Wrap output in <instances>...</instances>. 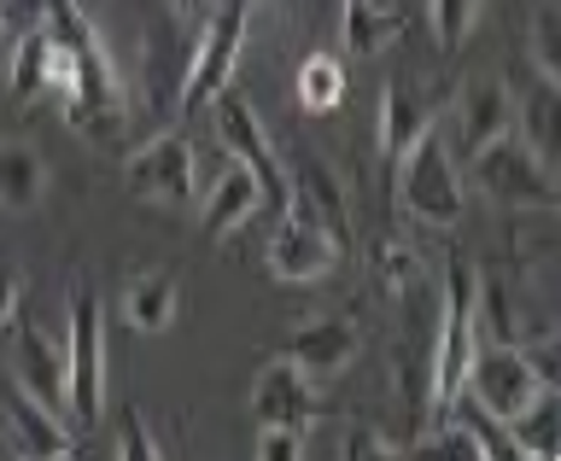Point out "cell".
<instances>
[{"mask_svg": "<svg viewBox=\"0 0 561 461\" xmlns=\"http://www.w3.org/2000/svg\"><path fill=\"white\" fill-rule=\"evenodd\" d=\"M468 187L503 210H556L561 205V182H556L550 158L533 152L508 129L468 152Z\"/></svg>", "mask_w": 561, "mask_h": 461, "instance_id": "cell-1", "label": "cell"}, {"mask_svg": "<svg viewBox=\"0 0 561 461\" xmlns=\"http://www.w3.org/2000/svg\"><path fill=\"white\" fill-rule=\"evenodd\" d=\"M205 105L217 112V140L234 152V164L257 182V210L287 217L293 182H287V170H280V152L270 147V129H263V117L252 112V100H245L240 88H217Z\"/></svg>", "mask_w": 561, "mask_h": 461, "instance_id": "cell-2", "label": "cell"}, {"mask_svg": "<svg viewBox=\"0 0 561 461\" xmlns=\"http://www.w3.org/2000/svg\"><path fill=\"white\" fill-rule=\"evenodd\" d=\"M65 410L70 427L88 433L105 415V304L94 287L70 292V339H65Z\"/></svg>", "mask_w": 561, "mask_h": 461, "instance_id": "cell-3", "label": "cell"}, {"mask_svg": "<svg viewBox=\"0 0 561 461\" xmlns=\"http://www.w3.org/2000/svg\"><path fill=\"white\" fill-rule=\"evenodd\" d=\"M398 164H403L398 170V199H403V210H410L415 222H427V228H456L462 222V210H468L462 175H456V164H450L438 123L398 158Z\"/></svg>", "mask_w": 561, "mask_h": 461, "instance_id": "cell-4", "label": "cell"}, {"mask_svg": "<svg viewBox=\"0 0 561 461\" xmlns=\"http://www.w3.org/2000/svg\"><path fill=\"white\" fill-rule=\"evenodd\" d=\"M245 30H252V0H217V12L199 24L193 35V53H187V77H182V100L175 105H205L217 88L234 82V65H240V47H245Z\"/></svg>", "mask_w": 561, "mask_h": 461, "instance_id": "cell-5", "label": "cell"}, {"mask_svg": "<svg viewBox=\"0 0 561 461\" xmlns=\"http://www.w3.org/2000/svg\"><path fill=\"white\" fill-rule=\"evenodd\" d=\"M538 392H543V380H538V368H533V357H526L520 345H480V350H473L462 397L480 403L497 427H508L515 415L533 410Z\"/></svg>", "mask_w": 561, "mask_h": 461, "instance_id": "cell-6", "label": "cell"}, {"mask_svg": "<svg viewBox=\"0 0 561 461\" xmlns=\"http://www.w3.org/2000/svg\"><path fill=\"white\" fill-rule=\"evenodd\" d=\"M193 140L187 135H152L147 147L129 152V164H123V182H129L135 199H152V205H187L193 199Z\"/></svg>", "mask_w": 561, "mask_h": 461, "instance_id": "cell-7", "label": "cell"}, {"mask_svg": "<svg viewBox=\"0 0 561 461\" xmlns=\"http://www.w3.org/2000/svg\"><path fill=\"white\" fill-rule=\"evenodd\" d=\"M252 415H257V427H316L322 403H316V385L305 368L293 357H275L252 380Z\"/></svg>", "mask_w": 561, "mask_h": 461, "instance_id": "cell-8", "label": "cell"}, {"mask_svg": "<svg viewBox=\"0 0 561 461\" xmlns=\"http://www.w3.org/2000/svg\"><path fill=\"white\" fill-rule=\"evenodd\" d=\"M263 263H270V275L275 280H322L333 263H340V245H333L316 222L305 217H275V234H270V252H263Z\"/></svg>", "mask_w": 561, "mask_h": 461, "instance_id": "cell-9", "label": "cell"}, {"mask_svg": "<svg viewBox=\"0 0 561 461\" xmlns=\"http://www.w3.org/2000/svg\"><path fill=\"white\" fill-rule=\"evenodd\" d=\"M7 445L18 456H30V461H65V456H77V427H70L65 415H53L47 403H35L30 392L12 385V397H7Z\"/></svg>", "mask_w": 561, "mask_h": 461, "instance_id": "cell-10", "label": "cell"}, {"mask_svg": "<svg viewBox=\"0 0 561 461\" xmlns=\"http://www.w3.org/2000/svg\"><path fill=\"white\" fill-rule=\"evenodd\" d=\"M433 123H438V105H433L427 88H421L415 77H392V82H386V94H380V135H375L380 158H386V164H398V158L410 152Z\"/></svg>", "mask_w": 561, "mask_h": 461, "instance_id": "cell-11", "label": "cell"}, {"mask_svg": "<svg viewBox=\"0 0 561 461\" xmlns=\"http://www.w3.org/2000/svg\"><path fill=\"white\" fill-rule=\"evenodd\" d=\"M12 385L18 392H30L35 403H47L53 415H65V357L42 339V327L30 322V315H18V339H12Z\"/></svg>", "mask_w": 561, "mask_h": 461, "instance_id": "cell-12", "label": "cell"}, {"mask_svg": "<svg viewBox=\"0 0 561 461\" xmlns=\"http://www.w3.org/2000/svg\"><path fill=\"white\" fill-rule=\"evenodd\" d=\"M287 182H293V205L287 210H293V217H305V222H316L345 252V245H351V210H345L340 182H333L316 158H298V170L287 175Z\"/></svg>", "mask_w": 561, "mask_h": 461, "instance_id": "cell-13", "label": "cell"}, {"mask_svg": "<svg viewBox=\"0 0 561 461\" xmlns=\"http://www.w3.org/2000/svg\"><path fill=\"white\" fill-rule=\"evenodd\" d=\"M357 350H363V339H357V327L351 322H305L287 339V357L305 368L310 380H333V374H345L351 362H357Z\"/></svg>", "mask_w": 561, "mask_h": 461, "instance_id": "cell-14", "label": "cell"}, {"mask_svg": "<svg viewBox=\"0 0 561 461\" xmlns=\"http://www.w3.org/2000/svg\"><path fill=\"white\" fill-rule=\"evenodd\" d=\"M508 123H515V100H508V88L497 77H480L462 88V100H456V140H462V152L485 147Z\"/></svg>", "mask_w": 561, "mask_h": 461, "instance_id": "cell-15", "label": "cell"}, {"mask_svg": "<svg viewBox=\"0 0 561 461\" xmlns=\"http://www.w3.org/2000/svg\"><path fill=\"white\" fill-rule=\"evenodd\" d=\"M187 53H193V35L164 18L152 35H147V82H152V112H175L182 100V77H187Z\"/></svg>", "mask_w": 561, "mask_h": 461, "instance_id": "cell-16", "label": "cell"}, {"mask_svg": "<svg viewBox=\"0 0 561 461\" xmlns=\"http://www.w3.org/2000/svg\"><path fill=\"white\" fill-rule=\"evenodd\" d=\"M175 304H182V287L170 269H147L123 287V322L135 333H164L175 322Z\"/></svg>", "mask_w": 561, "mask_h": 461, "instance_id": "cell-17", "label": "cell"}, {"mask_svg": "<svg viewBox=\"0 0 561 461\" xmlns=\"http://www.w3.org/2000/svg\"><path fill=\"white\" fill-rule=\"evenodd\" d=\"M47 199V164L24 140H0V210H35Z\"/></svg>", "mask_w": 561, "mask_h": 461, "instance_id": "cell-18", "label": "cell"}, {"mask_svg": "<svg viewBox=\"0 0 561 461\" xmlns=\"http://www.w3.org/2000/svg\"><path fill=\"white\" fill-rule=\"evenodd\" d=\"M252 210H257V182L234 164V170L217 175L210 199L199 205V234H205V240H228L245 217H252Z\"/></svg>", "mask_w": 561, "mask_h": 461, "instance_id": "cell-19", "label": "cell"}, {"mask_svg": "<svg viewBox=\"0 0 561 461\" xmlns=\"http://www.w3.org/2000/svg\"><path fill=\"white\" fill-rule=\"evenodd\" d=\"M561 397H556V385H543V392L533 397V410L508 420V450L515 456H533V461H556L561 456Z\"/></svg>", "mask_w": 561, "mask_h": 461, "instance_id": "cell-20", "label": "cell"}, {"mask_svg": "<svg viewBox=\"0 0 561 461\" xmlns=\"http://www.w3.org/2000/svg\"><path fill=\"white\" fill-rule=\"evenodd\" d=\"M293 94H298V105H305L310 117L340 112L345 105V65L333 59V53H310V59L298 65V77H293Z\"/></svg>", "mask_w": 561, "mask_h": 461, "instance_id": "cell-21", "label": "cell"}, {"mask_svg": "<svg viewBox=\"0 0 561 461\" xmlns=\"http://www.w3.org/2000/svg\"><path fill=\"white\" fill-rule=\"evenodd\" d=\"M520 123H526V147L543 152V158H556L561 147V82L550 77H538L533 88H526V100H520Z\"/></svg>", "mask_w": 561, "mask_h": 461, "instance_id": "cell-22", "label": "cell"}, {"mask_svg": "<svg viewBox=\"0 0 561 461\" xmlns=\"http://www.w3.org/2000/svg\"><path fill=\"white\" fill-rule=\"evenodd\" d=\"M403 30V12L392 0H345V47L351 53H380L392 35Z\"/></svg>", "mask_w": 561, "mask_h": 461, "instance_id": "cell-23", "label": "cell"}, {"mask_svg": "<svg viewBox=\"0 0 561 461\" xmlns=\"http://www.w3.org/2000/svg\"><path fill=\"white\" fill-rule=\"evenodd\" d=\"M7 82L18 100H35L47 94V24H24L18 42L7 53Z\"/></svg>", "mask_w": 561, "mask_h": 461, "instance_id": "cell-24", "label": "cell"}, {"mask_svg": "<svg viewBox=\"0 0 561 461\" xmlns=\"http://www.w3.org/2000/svg\"><path fill=\"white\" fill-rule=\"evenodd\" d=\"M375 275H380L386 298H398L403 287H415V280H421V257H415V245H403L398 234H386V240L375 245Z\"/></svg>", "mask_w": 561, "mask_h": 461, "instance_id": "cell-25", "label": "cell"}, {"mask_svg": "<svg viewBox=\"0 0 561 461\" xmlns=\"http://www.w3.org/2000/svg\"><path fill=\"white\" fill-rule=\"evenodd\" d=\"M473 18H480V0H427V24H433V35H438L445 53H456L468 42Z\"/></svg>", "mask_w": 561, "mask_h": 461, "instance_id": "cell-26", "label": "cell"}, {"mask_svg": "<svg viewBox=\"0 0 561 461\" xmlns=\"http://www.w3.org/2000/svg\"><path fill=\"white\" fill-rule=\"evenodd\" d=\"M533 70L561 82V18H556V7L533 12Z\"/></svg>", "mask_w": 561, "mask_h": 461, "instance_id": "cell-27", "label": "cell"}, {"mask_svg": "<svg viewBox=\"0 0 561 461\" xmlns=\"http://www.w3.org/2000/svg\"><path fill=\"white\" fill-rule=\"evenodd\" d=\"M117 456L123 461H158L164 445L152 438V427L140 420V410H123V438H117Z\"/></svg>", "mask_w": 561, "mask_h": 461, "instance_id": "cell-28", "label": "cell"}, {"mask_svg": "<svg viewBox=\"0 0 561 461\" xmlns=\"http://www.w3.org/2000/svg\"><path fill=\"white\" fill-rule=\"evenodd\" d=\"M305 433L310 427H263L257 433V456L263 461H298L305 456Z\"/></svg>", "mask_w": 561, "mask_h": 461, "instance_id": "cell-29", "label": "cell"}, {"mask_svg": "<svg viewBox=\"0 0 561 461\" xmlns=\"http://www.w3.org/2000/svg\"><path fill=\"white\" fill-rule=\"evenodd\" d=\"M340 450H345L351 461H368V456H375V461H386V456H403V445H392V438H380L375 427H351Z\"/></svg>", "mask_w": 561, "mask_h": 461, "instance_id": "cell-30", "label": "cell"}, {"mask_svg": "<svg viewBox=\"0 0 561 461\" xmlns=\"http://www.w3.org/2000/svg\"><path fill=\"white\" fill-rule=\"evenodd\" d=\"M18 298H24V275H18L12 263H0V327L18 315Z\"/></svg>", "mask_w": 561, "mask_h": 461, "instance_id": "cell-31", "label": "cell"}, {"mask_svg": "<svg viewBox=\"0 0 561 461\" xmlns=\"http://www.w3.org/2000/svg\"><path fill=\"white\" fill-rule=\"evenodd\" d=\"M210 12H217V0H175V12H170V18H175V24H182L187 35H199V24H205Z\"/></svg>", "mask_w": 561, "mask_h": 461, "instance_id": "cell-32", "label": "cell"}, {"mask_svg": "<svg viewBox=\"0 0 561 461\" xmlns=\"http://www.w3.org/2000/svg\"><path fill=\"white\" fill-rule=\"evenodd\" d=\"M18 30H24V7H18V0H0V59L12 53Z\"/></svg>", "mask_w": 561, "mask_h": 461, "instance_id": "cell-33", "label": "cell"}, {"mask_svg": "<svg viewBox=\"0 0 561 461\" xmlns=\"http://www.w3.org/2000/svg\"><path fill=\"white\" fill-rule=\"evenodd\" d=\"M82 7H100V0H82Z\"/></svg>", "mask_w": 561, "mask_h": 461, "instance_id": "cell-34", "label": "cell"}]
</instances>
